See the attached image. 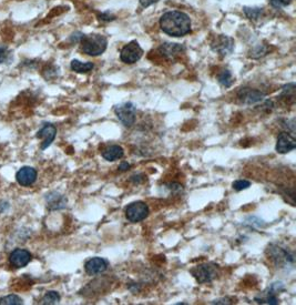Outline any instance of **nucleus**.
Returning <instances> with one entry per match:
<instances>
[{
  "instance_id": "obj_26",
  "label": "nucleus",
  "mask_w": 296,
  "mask_h": 305,
  "mask_svg": "<svg viewBox=\"0 0 296 305\" xmlns=\"http://www.w3.org/2000/svg\"><path fill=\"white\" fill-rule=\"evenodd\" d=\"M168 189L172 192V193H180L183 191V186L180 183H176V182H172L168 184Z\"/></svg>"
},
{
  "instance_id": "obj_30",
  "label": "nucleus",
  "mask_w": 296,
  "mask_h": 305,
  "mask_svg": "<svg viewBox=\"0 0 296 305\" xmlns=\"http://www.w3.org/2000/svg\"><path fill=\"white\" fill-rule=\"evenodd\" d=\"M131 182H133V184H140L144 181V176L143 175H135L131 177Z\"/></svg>"
},
{
  "instance_id": "obj_4",
  "label": "nucleus",
  "mask_w": 296,
  "mask_h": 305,
  "mask_svg": "<svg viewBox=\"0 0 296 305\" xmlns=\"http://www.w3.org/2000/svg\"><path fill=\"white\" fill-rule=\"evenodd\" d=\"M190 273L198 283L205 284L215 280L220 274V268L215 263H202L190 270Z\"/></svg>"
},
{
  "instance_id": "obj_23",
  "label": "nucleus",
  "mask_w": 296,
  "mask_h": 305,
  "mask_svg": "<svg viewBox=\"0 0 296 305\" xmlns=\"http://www.w3.org/2000/svg\"><path fill=\"white\" fill-rule=\"evenodd\" d=\"M23 300L20 299L18 295L11 294V295H7L3 299H0V305H18V304H23Z\"/></svg>"
},
{
  "instance_id": "obj_22",
  "label": "nucleus",
  "mask_w": 296,
  "mask_h": 305,
  "mask_svg": "<svg viewBox=\"0 0 296 305\" xmlns=\"http://www.w3.org/2000/svg\"><path fill=\"white\" fill-rule=\"evenodd\" d=\"M254 301H256V303L259 304H270V305H278L279 304V299L275 293L273 292H268V294L264 297V299H258L255 297Z\"/></svg>"
},
{
  "instance_id": "obj_32",
  "label": "nucleus",
  "mask_w": 296,
  "mask_h": 305,
  "mask_svg": "<svg viewBox=\"0 0 296 305\" xmlns=\"http://www.w3.org/2000/svg\"><path fill=\"white\" fill-rule=\"evenodd\" d=\"M130 169V163L128 162H121V164L119 165V171L121 172H126Z\"/></svg>"
},
{
  "instance_id": "obj_2",
  "label": "nucleus",
  "mask_w": 296,
  "mask_h": 305,
  "mask_svg": "<svg viewBox=\"0 0 296 305\" xmlns=\"http://www.w3.org/2000/svg\"><path fill=\"white\" fill-rule=\"evenodd\" d=\"M81 49L84 53L88 55H92V57H97V55L102 54L106 51L108 46V40L102 34H88V36H82L81 40Z\"/></svg>"
},
{
  "instance_id": "obj_17",
  "label": "nucleus",
  "mask_w": 296,
  "mask_h": 305,
  "mask_svg": "<svg viewBox=\"0 0 296 305\" xmlns=\"http://www.w3.org/2000/svg\"><path fill=\"white\" fill-rule=\"evenodd\" d=\"M159 50L165 58L174 59L176 55L184 51V47L179 44L165 43V44H162V46L159 48Z\"/></svg>"
},
{
  "instance_id": "obj_25",
  "label": "nucleus",
  "mask_w": 296,
  "mask_h": 305,
  "mask_svg": "<svg viewBox=\"0 0 296 305\" xmlns=\"http://www.w3.org/2000/svg\"><path fill=\"white\" fill-rule=\"evenodd\" d=\"M266 52H267V49L266 48L264 47V46H258V47H255L254 48L253 50H251V54H250V57L251 58H260V57H263V55H265L266 54Z\"/></svg>"
},
{
  "instance_id": "obj_13",
  "label": "nucleus",
  "mask_w": 296,
  "mask_h": 305,
  "mask_svg": "<svg viewBox=\"0 0 296 305\" xmlns=\"http://www.w3.org/2000/svg\"><path fill=\"white\" fill-rule=\"evenodd\" d=\"M296 148V140L293 136L287 132H281L278 137L277 142V151L281 155L288 154V152L293 151Z\"/></svg>"
},
{
  "instance_id": "obj_5",
  "label": "nucleus",
  "mask_w": 296,
  "mask_h": 305,
  "mask_svg": "<svg viewBox=\"0 0 296 305\" xmlns=\"http://www.w3.org/2000/svg\"><path fill=\"white\" fill-rule=\"evenodd\" d=\"M149 213V206L143 201H135L126 207V218L131 223H137V222L146 220Z\"/></svg>"
},
{
  "instance_id": "obj_1",
  "label": "nucleus",
  "mask_w": 296,
  "mask_h": 305,
  "mask_svg": "<svg viewBox=\"0 0 296 305\" xmlns=\"http://www.w3.org/2000/svg\"><path fill=\"white\" fill-rule=\"evenodd\" d=\"M160 27L163 32L171 37H183L191 32V20L182 11H168L161 17Z\"/></svg>"
},
{
  "instance_id": "obj_6",
  "label": "nucleus",
  "mask_w": 296,
  "mask_h": 305,
  "mask_svg": "<svg viewBox=\"0 0 296 305\" xmlns=\"http://www.w3.org/2000/svg\"><path fill=\"white\" fill-rule=\"evenodd\" d=\"M114 113L116 118L125 127H132L135 122L136 108L132 102H125L114 107Z\"/></svg>"
},
{
  "instance_id": "obj_11",
  "label": "nucleus",
  "mask_w": 296,
  "mask_h": 305,
  "mask_svg": "<svg viewBox=\"0 0 296 305\" xmlns=\"http://www.w3.org/2000/svg\"><path fill=\"white\" fill-rule=\"evenodd\" d=\"M109 268V262L108 260L99 258V256H95V258H91L88 260L85 264L86 273L89 275H98L103 272H106Z\"/></svg>"
},
{
  "instance_id": "obj_15",
  "label": "nucleus",
  "mask_w": 296,
  "mask_h": 305,
  "mask_svg": "<svg viewBox=\"0 0 296 305\" xmlns=\"http://www.w3.org/2000/svg\"><path fill=\"white\" fill-rule=\"evenodd\" d=\"M47 200V206L49 207L50 210H60L64 209L67 205V199L58 192H51L47 194L46 197Z\"/></svg>"
},
{
  "instance_id": "obj_24",
  "label": "nucleus",
  "mask_w": 296,
  "mask_h": 305,
  "mask_svg": "<svg viewBox=\"0 0 296 305\" xmlns=\"http://www.w3.org/2000/svg\"><path fill=\"white\" fill-rule=\"evenodd\" d=\"M232 186H233L234 190L239 192V191H243V190L249 189L251 186V182L247 181V180L240 179V180H236V181H234Z\"/></svg>"
},
{
  "instance_id": "obj_14",
  "label": "nucleus",
  "mask_w": 296,
  "mask_h": 305,
  "mask_svg": "<svg viewBox=\"0 0 296 305\" xmlns=\"http://www.w3.org/2000/svg\"><path fill=\"white\" fill-rule=\"evenodd\" d=\"M16 178L20 185L29 186L36 182L37 171L36 169L31 168V166H23V168L19 169V171L17 172Z\"/></svg>"
},
{
  "instance_id": "obj_8",
  "label": "nucleus",
  "mask_w": 296,
  "mask_h": 305,
  "mask_svg": "<svg viewBox=\"0 0 296 305\" xmlns=\"http://www.w3.org/2000/svg\"><path fill=\"white\" fill-rule=\"evenodd\" d=\"M211 48L213 51L221 55V57H226L234 50V40L229 36L220 34L211 43Z\"/></svg>"
},
{
  "instance_id": "obj_18",
  "label": "nucleus",
  "mask_w": 296,
  "mask_h": 305,
  "mask_svg": "<svg viewBox=\"0 0 296 305\" xmlns=\"http://www.w3.org/2000/svg\"><path fill=\"white\" fill-rule=\"evenodd\" d=\"M70 67H71V70L77 73H88L94 68V65L92 62H82L74 59L71 61Z\"/></svg>"
},
{
  "instance_id": "obj_7",
  "label": "nucleus",
  "mask_w": 296,
  "mask_h": 305,
  "mask_svg": "<svg viewBox=\"0 0 296 305\" xmlns=\"http://www.w3.org/2000/svg\"><path fill=\"white\" fill-rule=\"evenodd\" d=\"M142 54H143V49L139 45V43L134 40L122 48L120 53V59L122 62H125V64L132 65L141 59Z\"/></svg>"
},
{
  "instance_id": "obj_10",
  "label": "nucleus",
  "mask_w": 296,
  "mask_h": 305,
  "mask_svg": "<svg viewBox=\"0 0 296 305\" xmlns=\"http://www.w3.org/2000/svg\"><path fill=\"white\" fill-rule=\"evenodd\" d=\"M31 259H32L31 253L28 251V250H25V249L13 250L9 255L10 264L16 269L25 268L31 261Z\"/></svg>"
},
{
  "instance_id": "obj_3",
  "label": "nucleus",
  "mask_w": 296,
  "mask_h": 305,
  "mask_svg": "<svg viewBox=\"0 0 296 305\" xmlns=\"http://www.w3.org/2000/svg\"><path fill=\"white\" fill-rule=\"evenodd\" d=\"M266 252L268 259H271V261L278 268L288 269L293 268L295 264V255L279 244H270Z\"/></svg>"
},
{
  "instance_id": "obj_29",
  "label": "nucleus",
  "mask_w": 296,
  "mask_h": 305,
  "mask_svg": "<svg viewBox=\"0 0 296 305\" xmlns=\"http://www.w3.org/2000/svg\"><path fill=\"white\" fill-rule=\"evenodd\" d=\"M232 303H233V300L230 299V297H222V299H216L211 302V304H232Z\"/></svg>"
},
{
  "instance_id": "obj_21",
  "label": "nucleus",
  "mask_w": 296,
  "mask_h": 305,
  "mask_svg": "<svg viewBox=\"0 0 296 305\" xmlns=\"http://www.w3.org/2000/svg\"><path fill=\"white\" fill-rule=\"evenodd\" d=\"M244 13L245 16L251 19V20H256L261 16L263 15V9L258 8V7H254V8H250V7H244Z\"/></svg>"
},
{
  "instance_id": "obj_9",
  "label": "nucleus",
  "mask_w": 296,
  "mask_h": 305,
  "mask_svg": "<svg viewBox=\"0 0 296 305\" xmlns=\"http://www.w3.org/2000/svg\"><path fill=\"white\" fill-rule=\"evenodd\" d=\"M265 93L260 91L256 89L252 88H242L238 92V98L241 102L245 103V105H254L264 99Z\"/></svg>"
},
{
  "instance_id": "obj_28",
  "label": "nucleus",
  "mask_w": 296,
  "mask_h": 305,
  "mask_svg": "<svg viewBox=\"0 0 296 305\" xmlns=\"http://www.w3.org/2000/svg\"><path fill=\"white\" fill-rule=\"evenodd\" d=\"M8 50L5 47H0V64H4V62L8 59Z\"/></svg>"
},
{
  "instance_id": "obj_16",
  "label": "nucleus",
  "mask_w": 296,
  "mask_h": 305,
  "mask_svg": "<svg viewBox=\"0 0 296 305\" xmlns=\"http://www.w3.org/2000/svg\"><path fill=\"white\" fill-rule=\"evenodd\" d=\"M123 156H125V150H123L122 147H120L118 144L110 145V147L102 151L103 159L110 162L120 160V159L123 158Z\"/></svg>"
},
{
  "instance_id": "obj_31",
  "label": "nucleus",
  "mask_w": 296,
  "mask_h": 305,
  "mask_svg": "<svg viewBox=\"0 0 296 305\" xmlns=\"http://www.w3.org/2000/svg\"><path fill=\"white\" fill-rule=\"evenodd\" d=\"M157 2H159V0H140V5L143 7V8H147V7L153 5Z\"/></svg>"
},
{
  "instance_id": "obj_12",
  "label": "nucleus",
  "mask_w": 296,
  "mask_h": 305,
  "mask_svg": "<svg viewBox=\"0 0 296 305\" xmlns=\"http://www.w3.org/2000/svg\"><path fill=\"white\" fill-rule=\"evenodd\" d=\"M56 136H57V128L54 127L53 124H49V123L45 124V126L37 132V138L43 140V143H41V150H45L48 147H50L54 139H56Z\"/></svg>"
},
{
  "instance_id": "obj_27",
  "label": "nucleus",
  "mask_w": 296,
  "mask_h": 305,
  "mask_svg": "<svg viewBox=\"0 0 296 305\" xmlns=\"http://www.w3.org/2000/svg\"><path fill=\"white\" fill-rule=\"evenodd\" d=\"M291 3L292 0H271V5L274 8H281V7H285L287 5H290Z\"/></svg>"
},
{
  "instance_id": "obj_20",
  "label": "nucleus",
  "mask_w": 296,
  "mask_h": 305,
  "mask_svg": "<svg viewBox=\"0 0 296 305\" xmlns=\"http://www.w3.org/2000/svg\"><path fill=\"white\" fill-rule=\"evenodd\" d=\"M60 294L56 291H49L45 294V296L41 300V304L45 305H53V304H58L60 302Z\"/></svg>"
},
{
  "instance_id": "obj_19",
  "label": "nucleus",
  "mask_w": 296,
  "mask_h": 305,
  "mask_svg": "<svg viewBox=\"0 0 296 305\" xmlns=\"http://www.w3.org/2000/svg\"><path fill=\"white\" fill-rule=\"evenodd\" d=\"M218 81L222 87L230 88L234 82L232 72L230 70H228V69H224V70H222L218 74Z\"/></svg>"
}]
</instances>
